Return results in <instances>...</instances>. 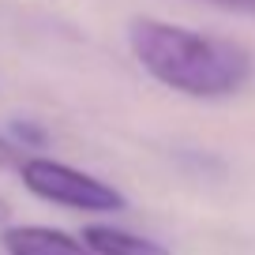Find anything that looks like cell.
Segmentation results:
<instances>
[{
    "label": "cell",
    "instance_id": "7",
    "mask_svg": "<svg viewBox=\"0 0 255 255\" xmlns=\"http://www.w3.org/2000/svg\"><path fill=\"white\" fill-rule=\"evenodd\" d=\"M19 165V143L11 135H0V169Z\"/></svg>",
    "mask_w": 255,
    "mask_h": 255
},
{
    "label": "cell",
    "instance_id": "1",
    "mask_svg": "<svg viewBox=\"0 0 255 255\" xmlns=\"http://www.w3.org/2000/svg\"><path fill=\"white\" fill-rule=\"evenodd\" d=\"M128 49L158 87L199 102L240 94L255 72L252 53L240 41L146 15L128 23Z\"/></svg>",
    "mask_w": 255,
    "mask_h": 255
},
{
    "label": "cell",
    "instance_id": "5",
    "mask_svg": "<svg viewBox=\"0 0 255 255\" xmlns=\"http://www.w3.org/2000/svg\"><path fill=\"white\" fill-rule=\"evenodd\" d=\"M8 135L15 139L19 146H45L49 143V131L41 124H34V120H11V124H8Z\"/></svg>",
    "mask_w": 255,
    "mask_h": 255
},
{
    "label": "cell",
    "instance_id": "8",
    "mask_svg": "<svg viewBox=\"0 0 255 255\" xmlns=\"http://www.w3.org/2000/svg\"><path fill=\"white\" fill-rule=\"evenodd\" d=\"M8 222H11V203L0 195V225H8Z\"/></svg>",
    "mask_w": 255,
    "mask_h": 255
},
{
    "label": "cell",
    "instance_id": "3",
    "mask_svg": "<svg viewBox=\"0 0 255 255\" xmlns=\"http://www.w3.org/2000/svg\"><path fill=\"white\" fill-rule=\"evenodd\" d=\"M0 248L8 255H98L83 237L53 225H0Z\"/></svg>",
    "mask_w": 255,
    "mask_h": 255
},
{
    "label": "cell",
    "instance_id": "6",
    "mask_svg": "<svg viewBox=\"0 0 255 255\" xmlns=\"http://www.w3.org/2000/svg\"><path fill=\"white\" fill-rule=\"evenodd\" d=\"M203 4H214L222 11H237V15H255V0H203Z\"/></svg>",
    "mask_w": 255,
    "mask_h": 255
},
{
    "label": "cell",
    "instance_id": "4",
    "mask_svg": "<svg viewBox=\"0 0 255 255\" xmlns=\"http://www.w3.org/2000/svg\"><path fill=\"white\" fill-rule=\"evenodd\" d=\"M83 240L94 248L98 255H173V248H165L161 240L143 237L135 229H124V225H87Z\"/></svg>",
    "mask_w": 255,
    "mask_h": 255
},
{
    "label": "cell",
    "instance_id": "2",
    "mask_svg": "<svg viewBox=\"0 0 255 255\" xmlns=\"http://www.w3.org/2000/svg\"><path fill=\"white\" fill-rule=\"evenodd\" d=\"M19 180L34 199L75 210V214H120V210H128V195L120 188L56 158H41V154L23 158L19 161Z\"/></svg>",
    "mask_w": 255,
    "mask_h": 255
}]
</instances>
